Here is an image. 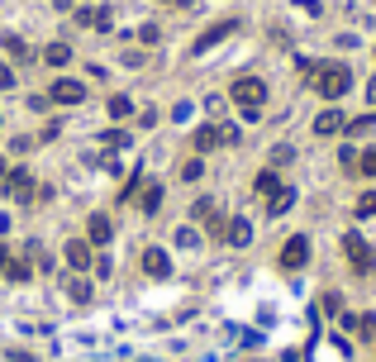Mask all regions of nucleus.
<instances>
[{
  "mask_svg": "<svg viewBox=\"0 0 376 362\" xmlns=\"http://www.w3.org/2000/svg\"><path fill=\"white\" fill-rule=\"evenodd\" d=\"M229 95H234V105H238L248 119H258V110L267 105V82H262V77H238V82L229 86Z\"/></svg>",
  "mask_w": 376,
  "mask_h": 362,
  "instance_id": "f257e3e1",
  "label": "nucleus"
},
{
  "mask_svg": "<svg viewBox=\"0 0 376 362\" xmlns=\"http://www.w3.org/2000/svg\"><path fill=\"white\" fill-rule=\"evenodd\" d=\"M348 86H353V72H348L343 62H324V67H314V90H319L324 100L348 95Z\"/></svg>",
  "mask_w": 376,
  "mask_h": 362,
  "instance_id": "f03ea898",
  "label": "nucleus"
},
{
  "mask_svg": "<svg viewBox=\"0 0 376 362\" xmlns=\"http://www.w3.org/2000/svg\"><path fill=\"white\" fill-rule=\"evenodd\" d=\"M305 263H310V239H305V234L286 239V248H281V267H286V272H300Z\"/></svg>",
  "mask_w": 376,
  "mask_h": 362,
  "instance_id": "7ed1b4c3",
  "label": "nucleus"
},
{
  "mask_svg": "<svg viewBox=\"0 0 376 362\" xmlns=\"http://www.w3.org/2000/svg\"><path fill=\"white\" fill-rule=\"evenodd\" d=\"M343 253H348L353 272H372V267H376V253L362 243V239H358V234H348V239H343Z\"/></svg>",
  "mask_w": 376,
  "mask_h": 362,
  "instance_id": "20e7f679",
  "label": "nucleus"
},
{
  "mask_svg": "<svg viewBox=\"0 0 376 362\" xmlns=\"http://www.w3.org/2000/svg\"><path fill=\"white\" fill-rule=\"evenodd\" d=\"M5 191H10L14 200H34V195H38V186H34V177H29L24 167H10V172H5Z\"/></svg>",
  "mask_w": 376,
  "mask_h": 362,
  "instance_id": "39448f33",
  "label": "nucleus"
},
{
  "mask_svg": "<svg viewBox=\"0 0 376 362\" xmlns=\"http://www.w3.org/2000/svg\"><path fill=\"white\" fill-rule=\"evenodd\" d=\"M48 100H58V105H82V100H86V86L72 82V77H62V82H53Z\"/></svg>",
  "mask_w": 376,
  "mask_h": 362,
  "instance_id": "423d86ee",
  "label": "nucleus"
},
{
  "mask_svg": "<svg viewBox=\"0 0 376 362\" xmlns=\"http://www.w3.org/2000/svg\"><path fill=\"white\" fill-rule=\"evenodd\" d=\"M234 29H238V24H234V19H219V24H210V29H205V34H200V38H195V53H210V48H214V43H219V38H229V34H234Z\"/></svg>",
  "mask_w": 376,
  "mask_h": 362,
  "instance_id": "0eeeda50",
  "label": "nucleus"
},
{
  "mask_svg": "<svg viewBox=\"0 0 376 362\" xmlns=\"http://www.w3.org/2000/svg\"><path fill=\"white\" fill-rule=\"evenodd\" d=\"M143 272H148V276H172V258H167L162 248H148V253H143Z\"/></svg>",
  "mask_w": 376,
  "mask_h": 362,
  "instance_id": "6e6552de",
  "label": "nucleus"
},
{
  "mask_svg": "<svg viewBox=\"0 0 376 362\" xmlns=\"http://www.w3.org/2000/svg\"><path fill=\"white\" fill-rule=\"evenodd\" d=\"M343 129H348V119H343L338 110H324V114L314 119V134H319V138H329V134H343Z\"/></svg>",
  "mask_w": 376,
  "mask_h": 362,
  "instance_id": "1a4fd4ad",
  "label": "nucleus"
},
{
  "mask_svg": "<svg viewBox=\"0 0 376 362\" xmlns=\"http://www.w3.org/2000/svg\"><path fill=\"white\" fill-rule=\"evenodd\" d=\"M224 239H229L234 248H248V239H253V224H248V219H229V224H224Z\"/></svg>",
  "mask_w": 376,
  "mask_h": 362,
  "instance_id": "9d476101",
  "label": "nucleus"
},
{
  "mask_svg": "<svg viewBox=\"0 0 376 362\" xmlns=\"http://www.w3.org/2000/svg\"><path fill=\"white\" fill-rule=\"evenodd\" d=\"M86 239H91V243H110V239H114V229H110L105 215H91V219H86Z\"/></svg>",
  "mask_w": 376,
  "mask_h": 362,
  "instance_id": "9b49d317",
  "label": "nucleus"
},
{
  "mask_svg": "<svg viewBox=\"0 0 376 362\" xmlns=\"http://www.w3.org/2000/svg\"><path fill=\"white\" fill-rule=\"evenodd\" d=\"M67 263H72L77 272H86V267H91V243L72 239V243H67Z\"/></svg>",
  "mask_w": 376,
  "mask_h": 362,
  "instance_id": "f8f14e48",
  "label": "nucleus"
},
{
  "mask_svg": "<svg viewBox=\"0 0 376 362\" xmlns=\"http://www.w3.org/2000/svg\"><path fill=\"white\" fill-rule=\"evenodd\" d=\"M43 62H48V67H67V62H72V48H67V43H48V48H43Z\"/></svg>",
  "mask_w": 376,
  "mask_h": 362,
  "instance_id": "ddd939ff",
  "label": "nucleus"
},
{
  "mask_svg": "<svg viewBox=\"0 0 376 362\" xmlns=\"http://www.w3.org/2000/svg\"><path fill=\"white\" fill-rule=\"evenodd\" d=\"M290 205H295V191H277V195H272V200H267V210H272V215H286V210H290Z\"/></svg>",
  "mask_w": 376,
  "mask_h": 362,
  "instance_id": "4468645a",
  "label": "nucleus"
},
{
  "mask_svg": "<svg viewBox=\"0 0 376 362\" xmlns=\"http://www.w3.org/2000/svg\"><path fill=\"white\" fill-rule=\"evenodd\" d=\"M158 205H162V186H158V181H153V186H143V210H148V215H153V210H158Z\"/></svg>",
  "mask_w": 376,
  "mask_h": 362,
  "instance_id": "2eb2a0df",
  "label": "nucleus"
},
{
  "mask_svg": "<svg viewBox=\"0 0 376 362\" xmlns=\"http://www.w3.org/2000/svg\"><path fill=\"white\" fill-rule=\"evenodd\" d=\"M258 191H262V195L272 200V195L281 191V181H277V172H262V177H258Z\"/></svg>",
  "mask_w": 376,
  "mask_h": 362,
  "instance_id": "dca6fc26",
  "label": "nucleus"
},
{
  "mask_svg": "<svg viewBox=\"0 0 376 362\" xmlns=\"http://www.w3.org/2000/svg\"><path fill=\"white\" fill-rule=\"evenodd\" d=\"M0 276H10V281H29V263H14V258H10Z\"/></svg>",
  "mask_w": 376,
  "mask_h": 362,
  "instance_id": "f3484780",
  "label": "nucleus"
},
{
  "mask_svg": "<svg viewBox=\"0 0 376 362\" xmlns=\"http://www.w3.org/2000/svg\"><path fill=\"white\" fill-rule=\"evenodd\" d=\"M110 114H114V119H124V114H134V105H129V95H110Z\"/></svg>",
  "mask_w": 376,
  "mask_h": 362,
  "instance_id": "a211bd4d",
  "label": "nucleus"
},
{
  "mask_svg": "<svg viewBox=\"0 0 376 362\" xmlns=\"http://www.w3.org/2000/svg\"><path fill=\"white\" fill-rule=\"evenodd\" d=\"M358 172H362V177H376V148H367V153L358 158Z\"/></svg>",
  "mask_w": 376,
  "mask_h": 362,
  "instance_id": "6ab92c4d",
  "label": "nucleus"
},
{
  "mask_svg": "<svg viewBox=\"0 0 376 362\" xmlns=\"http://www.w3.org/2000/svg\"><path fill=\"white\" fill-rule=\"evenodd\" d=\"M372 129H376V114H362V119L348 124V134H372Z\"/></svg>",
  "mask_w": 376,
  "mask_h": 362,
  "instance_id": "aec40b11",
  "label": "nucleus"
},
{
  "mask_svg": "<svg viewBox=\"0 0 376 362\" xmlns=\"http://www.w3.org/2000/svg\"><path fill=\"white\" fill-rule=\"evenodd\" d=\"M5 53H10V58H19V62L29 58V48H24V38H5Z\"/></svg>",
  "mask_w": 376,
  "mask_h": 362,
  "instance_id": "412c9836",
  "label": "nucleus"
},
{
  "mask_svg": "<svg viewBox=\"0 0 376 362\" xmlns=\"http://www.w3.org/2000/svg\"><path fill=\"white\" fill-rule=\"evenodd\" d=\"M358 215H362V219H367V215H376V191H367V195L358 200Z\"/></svg>",
  "mask_w": 376,
  "mask_h": 362,
  "instance_id": "4be33fe9",
  "label": "nucleus"
},
{
  "mask_svg": "<svg viewBox=\"0 0 376 362\" xmlns=\"http://www.w3.org/2000/svg\"><path fill=\"white\" fill-rule=\"evenodd\" d=\"M200 172H205V162H200V158H190L186 167H181V177H186V181H195V177H200Z\"/></svg>",
  "mask_w": 376,
  "mask_h": 362,
  "instance_id": "5701e85b",
  "label": "nucleus"
},
{
  "mask_svg": "<svg viewBox=\"0 0 376 362\" xmlns=\"http://www.w3.org/2000/svg\"><path fill=\"white\" fill-rule=\"evenodd\" d=\"M72 300H91V286H86V281H82V276H77V281H72Z\"/></svg>",
  "mask_w": 376,
  "mask_h": 362,
  "instance_id": "b1692460",
  "label": "nucleus"
},
{
  "mask_svg": "<svg viewBox=\"0 0 376 362\" xmlns=\"http://www.w3.org/2000/svg\"><path fill=\"white\" fill-rule=\"evenodd\" d=\"M138 186H143V177H138V172H134V177H129V186H124V191H119V200H134V191H138Z\"/></svg>",
  "mask_w": 376,
  "mask_h": 362,
  "instance_id": "393cba45",
  "label": "nucleus"
},
{
  "mask_svg": "<svg viewBox=\"0 0 376 362\" xmlns=\"http://www.w3.org/2000/svg\"><path fill=\"white\" fill-rule=\"evenodd\" d=\"M358 329H362L367 339H376V315H362V319H358Z\"/></svg>",
  "mask_w": 376,
  "mask_h": 362,
  "instance_id": "a878e982",
  "label": "nucleus"
},
{
  "mask_svg": "<svg viewBox=\"0 0 376 362\" xmlns=\"http://www.w3.org/2000/svg\"><path fill=\"white\" fill-rule=\"evenodd\" d=\"M10 86H14V72H10V67L0 62V90H10Z\"/></svg>",
  "mask_w": 376,
  "mask_h": 362,
  "instance_id": "bb28decb",
  "label": "nucleus"
},
{
  "mask_svg": "<svg viewBox=\"0 0 376 362\" xmlns=\"http://www.w3.org/2000/svg\"><path fill=\"white\" fill-rule=\"evenodd\" d=\"M5 263H10V248H5V243H0V272H5Z\"/></svg>",
  "mask_w": 376,
  "mask_h": 362,
  "instance_id": "cd10ccee",
  "label": "nucleus"
},
{
  "mask_svg": "<svg viewBox=\"0 0 376 362\" xmlns=\"http://www.w3.org/2000/svg\"><path fill=\"white\" fill-rule=\"evenodd\" d=\"M5 172H10V167H5V158H0V181H5Z\"/></svg>",
  "mask_w": 376,
  "mask_h": 362,
  "instance_id": "c85d7f7f",
  "label": "nucleus"
},
{
  "mask_svg": "<svg viewBox=\"0 0 376 362\" xmlns=\"http://www.w3.org/2000/svg\"><path fill=\"white\" fill-rule=\"evenodd\" d=\"M367 95H372V100H376V82H372V86H367Z\"/></svg>",
  "mask_w": 376,
  "mask_h": 362,
  "instance_id": "c756f323",
  "label": "nucleus"
}]
</instances>
